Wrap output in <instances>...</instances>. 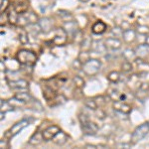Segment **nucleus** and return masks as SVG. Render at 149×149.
<instances>
[{"label": "nucleus", "instance_id": "31", "mask_svg": "<svg viewBox=\"0 0 149 149\" xmlns=\"http://www.w3.org/2000/svg\"><path fill=\"white\" fill-rule=\"evenodd\" d=\"M85 105L86 107H88V109L92 110H95L97 109V103L95 100H92V98H88V100H85Z\"/></svg>", "mask_w": 149, "mask_h": 149}, {"label": "nucleus", "instance_id": "16", "mask_svg": "<svg viewBox=\"0 0 149 149\" xmlns=\"http://www.w3.org/2000/svg\"><path fill=\"white\" fill-rule=\"evenodd\" d=\"M43 97H45L46 100L50 102V100H54V98L57 97V95H56V92H55L54 88L49 86H45V88H43Z\"/></svg>", "mask_w": 149, "mask_h": 149}, {"label": "nucleus", "instance_id": "4", "mask_svg": "<svg viewBox=\"0 0 149 149\" xmlns=\"http://www.w3.org/2000/svg\"><path fill=\"white\" fill-rule=\"evenodd\" d=\"M67 32L65 31L64 28H59L56 30V33H55V37L54 39H53V42H54L55 45H57V46H61V45H63L66 43L67 41Z\"/></svg>", "mask_w": 149, "mask_h": 149}, {"label": "nucleus", "instance_id": "48", "mask_svg": "<svg viewBox=\"0 0 149 149\" xmlns=\"http://www.w3.org/2000/svg\"><path fill=\"white\" fill-rule=\"evenodd\" d=\"M5 117V112L4 111H1V117H0V120H3V118Z\"/></svg>", "mask_w": 149, "mask_h": 149}, {"label": "nucleus", "instance_id": "17", "mask_svg": "<svg viewBox=\"0 0 149 149\" xmlns=\"http://www.w3.org/2000/svg\"><path fill=\"white\" fill-rule=\"evenodd\" d=\"M135 52L137 54V57L144 58L149 55V45L148 44H141L135 49Z\"/></svg>", "mask_w": 149, "mask_h": 149}, {"label": "nucleus", "instance_id": "41", "mask_svg": "<svg viewBox=\"0 0 149 149\" xmlns=\"http://www.w3.org/2000/svg\"><path fill=\"white\" fill-rule=\"evenodd\" d=\"M110 92H111V93H109V97L111 98L112 100H118L119 95H120V93H118V92H117L116 90H111Z\"/></svg>", "mask_w": 149, "mask_h": 149}, {"label": "nucleus", "instance_id": "39", "mask_svg": "<svg viewBox=\"0 0 149 149\" xmlns=\"http://www.w3.org/2000/svg\"><path fill=\"white\" fill-rule=\"evenodd\" d=\"M72 68H73L74 70H77V71H79V70L83 69V63H81V62L79 59L74 60V61L73 62V64H72Z\"/></svg>", "mask_w": 149, "mask_h": 149}, {"label": "nucleus", "instance_id": "15", "mask_svg": "<svg viewBox=\"0 0 149 149\" xmlns=\"http://www.w3.org/2000/svg\"><path fill=\"white\" fill-rule=\"evenodd\" d=\"M68 139H69V136L67 135V134L65 133L64 131L60 130L57 133V135L55 136L54 138H53V142H54L55 144H57V145L62 146V145H64V144L66 143L67 141H68Z\"/></svg>", "mask_w": 149, "mask_h": 149}, {"label": "nucleus", "instance_id": "49", "mask_svg": "<svg viewBox=\"0 0 149 149\" xmlns=\"http://www.w3.org/2000/svg\"><path fill=\"white\" fill-rule=\"evenodd\" d=\"M145 42H146V44H148V45H149V36H147V37H146Z\"/></svg>", "mask_w": 149, "mask_h": 149}, {"label": "nucleus", "instance_id": "33", "mask_svg": "<svg viewBox=\"0 0 149 149\" xmlns=\"http://www.w3.org/2000/svg\"><path fill=\"white\" fill-rule=\"evenodd\" d=\"M8 102L12 105V107H14V109H16V107H22L23 104H25V102H23L22 100H20L19 98H17L16 97H14L13 98L9 100Z\"/></svg>", "mask_w": 149, "mask_h": 149}, {"label": "nucleus", "instance_id": "9", "mask_svg": "<svg viewBox=\"0 0 149 149\" xmlns=\"http://www.w3.org/2000/svg\"><path fill=\"white\" fill-rule=\"evenodd\" d=\"M63 28L65 29V31L67 32V34L70 35V36H74L79 31L78 23H77L76 21H74V20L68 21V22H65Z\"/></svg>", "mask_w": 149, "mask_h": 149}, {"label": "nucleus", "instance_id": "43", "mask_svg": "<svg viewBox=\"0 0 149 149\" xmlns=\"http://www.w3.org/2000/svg\"><path fill=\"white\" fill-rule=\"evenodd\" d=\"M79 120H80L81 124H84V123H86V122H88V120H90V118H88L85 113L84 114L81 113L80 115H79Z\"/></svg>", "mask_w": 149, "mask_h": 149}, {"label": "nucleus", "instance_id": "42", "mask_svg": "<svg viewBox=\"0 0 149 149\" xmlns=\"http://www.w3.org/2000/svg\"><path fill=\"white\" fill-rule=\"evenodd\" d=\"M138 33L141 35H147L149 33V27L147 26H139L138 27Z\"/></svg>", "mask_w": 149, "mask_h": 149}, {"label": "nucleus", "instance_id": "45", "mask_svg": "<svg viewBox=\"0 0 149 149\" xmlns=\"http://www.w3.org/2000/svg\"><path fill=\"white\" fill-rule=\"evenodd\" d=\"M95 100H100V102H97V107H98V105H100V107H102V105L105 103L104 97H95Z\"/></svg>", "mask_w": 149, "mask_h": 149}, {"label": "nucleus", "instance_id": "13", "mask_svg": "<svg viewBox=\"0 0 149 149\" xmlns=\"http://www.w3.org/2000/svg\"><path fill=\"white\" fill-rule=\"evenodd\" d=\"M9 86H10V88H13V90H26L29 86V83L26 80L21 79V80L10 81Z\"/></svg>", "mask_w": 149, "mask_h": 149}, {"label": "nucleus", "instance_id": "29", "mask_svg": "<svg viewBox=\"0 0 149 149\" xmlns=\"http://www.w3.org/2000/svg\"><path fill=\"white\" fill-rule=\"evenodd\" d=\"M15 97H17V98H19L20 100H22L23 102H30L31 100V95H29L28 93H26V92H23V93H17L15 95Z\"/></svg>", "mask_w": 149, "mask_h": 149}, {"label": "nucleus", "instance_id": "50", "mask_svg": "<svg viewBox=\"0 0 149 149\" xmlns=\"http://www.w3.org/2000/svg\"><path fill=\"white\" fill-rule=\"evenodd\" d=\"M80 1H81V2H88V1H90V0H80Z\"/></svg>", "mask_w": 149, "mask_h": 149}, {"label": "nucleus", "instance_id": "5", "mask_svg": "<svg viewBox=\"0 0 149 149\" xmlns=\"http://www.w3.org/2000/svg\"><path fill=\"white\" fill-rule=\"evenodd\" d=\"M61 129L58 125H51L49 126L48 128H46L45 130L42 131L43 133V137H44V140L45 141H50V140H53V138L57 135V133L59 132Z\"/></svg>", "mask_w": 149, "mask_h": 149}, {"label": "nucleus", "instance_id": "26", "mask_svg": "<svg viewBox=\"0 0 149 149\" xmlns=\"http://www.w3.org/2000/svg\"><path fill=\"white\" fill-rule=\"evenodd\" d=\"M14 9L17 11L18 14H24L28 10V4L25 3V2H19L14 6Z\"/></svg>", "mask_w": 149, "mask_h": 149}, {"label": "nucleus", "instance_id": "14", "mask_svg": "<svg viewBox=\"0 0 149 149\" xmlns=\"http://www.w3.org/2000/svg\"><path fill=\"white\" fill-rule=\"evenodd\" d=\"M107 24L104 22H102V21L98 20L97 21L95 24L93 25L92 27V32L93 34H97V35H100V34H102V33L105 32V30H107Z\"/></svg>", "mask_w": 149, "mask_h": 149}, {"label": "nucleus", "instance_id": "25", "mask_svg": "<svg viewBox=\"0 0 149 149\" xmlns=\"http://www.w3.org/2000/svg\"><path fill=\"white\" fill-rule=\"evenodd\" d=\"M25 16L26 18H27L29 24H36L39 22V17H38V15L34 12H26L25 13Z\"/></svg>", "mask_w": 149, "mask_h": 149}, {"label": "nucleus", "instance_id": "22", "mask_svg": "<svg viewBox=\"0 0 149 149\" xmlns=\"http://www.w3.org/2000/svg\"><path fill=\"white\" fill-rule=\"evenodd\" d=\"M18 17H19V14L17 13V11H16L14 8L11 9V10L9 11L8 15H7L8 21L10 22V24H12V25H16V24H17Z\"/></svg>", "mask_w": 149, "mask_h": 149}, {"label": "nucleus", "instance_id": "10", "mask_svg": "<svg viewBox=\"0 0 149 149\" xmlns=\"http://www.w3.org/2000/svg\"><path fill=\"white\" fill-rule=\"evenodd\" d=\"M29 124H30V122H29V120H27V119H22V120L16 122V123L10 128L12 135L14 136V135H16V134H18L19 132L22 131L25 127H27Z\"/></svg>", "mask_w": 149, "mask_h": 149}, {"label": "nucleus", "instance_id": "28", "mask_svg": "<svg viewBox=\"0 0 149 149\" xmlns=\"http://www.w3.org/2000/svg\"><path fill=\"white\" fill-rule=\"evenodd\" d=\"M58 14H59V16L61 17L65 22H68V21H72L74 19L73 15H72L70 12L68 11H65V10H59L58 11Z\"/></svg>", "mask_w": 149, "mask_h": 149}, {"label": "nucleus", "instance_id": "34", "mask_svg": "<svg viewBox=\"0 0 149 149\" xmlns=\"http://www.w3.org/2000/svg\"><path fill=\"white\" fill-rule=\"evenodd\" d=\"M14 107H12V105L9 103V102L7 100V102H5V100H1V111H9V110H12Z\"/></svg>", "mask_w": 149, "mask_h": 149}, {"label": "nucleus", "instance_id": "8", "mask_svg": "<svg viewBox=\"0 0 149 149\" xmlns=\"http://www.w3.org/2000/svg\"><path fill=\"white\" fill-rule=\"evenodd\" d=\"M104 44L107 49L112 50V51H115V50H118L121 48V41L118 38H115V37L107 38L104 41Z\"/></svg>", "mask_w": 149, "mask_h": 149}, {"label": "nucleus", "instance_id": "27", "mask_svg": "<svg viewBox=\"0 0 149 149\" xmlns=\"http://www.w3.org/2000/svg\"><path fill=\"white\" fill-rule=\"evenodd\" d=\"M107 80L109 81H111V83H114V84L118 83L119 80H120V74L116 71L110 72V73L107 74Z\"/></svg>", "mask_w": 149, "mask_h": 149}, {"label": "nucleus", "instance_id": "2", "mask_svg": "<svg viewBox=\"0 0 149 149\" xmlns=\"http://www.w3.org/2000/svg\"><path fill=\"white\" fill-rule=\"evenodd\" d=\"M100 67H102V63H100V60L97 59H92L91 58L88 62H86L85 64L83 65V71L86 76H95L100 70Z\"/></svg>", "mask_w": 149, "mask_h": 149}, {"label": "nucleus", "instance_id": "19", "mask_svg": "<svg viewBox=\"0 0 149 149\" xmlns=\"http://www.w3.org/2000/svg\"><path fill=\"white\" fill-rule=\"evenodd\" d=\"M122 38L125 41L126 43H131L133 42L134 40L136 39V33L134 30L132 29H127V30L123 31V35H122Z\"/></svg>", "mask_w": 149, "mask_h": 149}, {"label": "nucleus", "instance_id": "1", "mask_svg": "<svg viewBox=\"0 0 149 149\" xmlns=\"http://www.w3.org/2000/svg\"><path fill=\"white\" fill-rule=\"evenodd\" d=\"M17 60L19 63L25 66H33L37 61V56L34 52L24 49L17 53Z\"/></svg>", "mask_w": 149, "mask_h": 149}, {"label": "nucleus", "instance_id": "36", "mask_svg": "<svg viewBox=\"0 0 149 149\" xmlns=\"http://www.w3.org/2000/svg\"><path fill=\"white\" fill-rule=\"evenodd\" d=\"M19 41H20V43H21V44H23V45L27 44V43L29 42L28 34L25 32V31L20 32V34H19Z\"/></svg>", "mask_w": 149, "mask_h": 149}, {"label": "nucleus", "instance_id": "32", "mask_svg": "<svg viewBox=\"0 0 149 149\" xmlns=\"http://www.w3.org/2000/svg\"><path fill=\"white\" fill-rule=\"evenodd\" d=\"M17 25L21 26V27H25V26H29L30 24H29L27 18H26L25 16V13L24 14H20L18 17V21H17Z\"/></svg>", "mask_w": 149, "mask_h": 149}, {"label": "nucleus", "instance_id": "23", "mask_svg": "<svg viewBox=\"0 0 149 149\" xmlns=\"http://www.w3.org/2000/svg\"><path fill=\"white\" fill-rule=\"evenodd\" d=\"M92 45H93V42L90 37L84 38V40L81 41V51H90V50L92 49Z\"/></svg>", "mask_w": 149, "mask_h": 149}, {"label": "nucleus", "instance_id": "11", "mask_svg": "<svg viewBox=\"0 0 149 149\" xmlns=\"http://www.w3.org/2000/svg\"><path fill=\"white\" fill-rule=\"evenodd\" d=\"M92 50L93 52L97 53V54L104 55V54H107V52L109 49L107 48L104 43L100 42V41H93V45H92Z\"/></svg>", "mask_w": 149, "mask_h": 149}, {"label": "nucleus", "instance_id": "47", "mask_svg": "<svg viewBox=\"0 0 149 149\" xmlns=\"http://www.w3.org/2000/svg\"><path fill=\"white\" fill-rule=\"evenodd\" d=\"M125 98H126L125 95H124V93H120V95H119V98H118V100H121V102H123V100H125Z\"/></svg>", "mask_w": 149, "mask_h": 149}, {"label": "nucleus", "instance_id": "38", "mask_svg": "<svg viewBox=\"0 0 149 149\" xmlns=\"http://www.w3.org/2000/svg\"><path fill=\"white\" fill-rule=\"evenodd\" d=\"M95 111V116H97L98 119H102H102H104L105 117H107V113H105L102 109H97Z\"/></svg>", "mask_w": 149, "mask_h": 149}, {"label": "nucleus", "instance_id": "46", "mask_svg": "<svg viewBox=\"0 0 149 149\" xmlns=\"http://www.w3.org/2000/svg\"><path fill=\"white\" fill-rule=\"evenodd\" d=\"M98 146L97 145H93V144H86L85 145V148H88V149H97Z\"/></svg>", "mask_w": 149, "mask_h": 149}, {"label": "nucleus", "instance_id": "24", "mask_svg": "<svg viewBox=\"0 0 149 149\" xmlns=\"http://www.w3.org/2000/svg\"><path fill=\"white\" fill-rule=\"evenodd\" d=\"M73 83H74V85L76 86V88H79V90L84 88H85V85H86L85 80H84V79L80 76H74L73 78Z\"/></svg>", "mask_w": 149, "mask_h": 149}, {"label": "nucleus", "instance_id": "6", "mask_svg": "<svg viewBox=\"0 0 149 149\" xmlns=\"http://www.w3.org/2000/svg\"><path fill=\"white\" fill-rule=\"evenodd\" d=\"M81 129H83L84 133L88 134V135H95V133L98 131V126L95 122H93L91 120H88V122L84 124H81Z\"/></svg>", "mask_w": 149, "mask_h": 149}, {"label": "nucleus", "instance_id": "30", "mask_svg": "<svg viewBox=\"0 0 149 149\" xmlns=\"http://www.w3.org/2000/svg\"><path fill=\"white\" fill-rule=\"evenodd\" d=\"M78 59L80 60V61L83 63V65L86 63V62H88V60L91 59V55H90V52L88 51H81L80 54H79V57Z\"/></svg>", "mask_w": 149, "mask_h": 149}, {"label": "nucleus", "instance_id": "40", "mask_svg": "<svg viewBox=\"0 0 149 149\" xmlns=\"http://www.w3.org/2000/svg\"><path fill=\"white\" fill-rule=\"evenodd\" d=\"M9 6V0H1V5H0V11L1 13H4L6 9Z\"/></svg>", "mask_w": 149, "mask_h": 149}, {"label": "nucleus", "instance_id": "18", "mask_svg": "<svg viewBox=\"0 0 149 149\" xmlns=\"http://www.w3.org/2000/svg\"><path fill=\"white\" fill-rule=\"evenodd\" d=\"M43 140H44V137H43L42 132H36V133L33 134V135L31 136V138L29 139V144L33 146H36L42 143Z\"/></svg>", "mask_w": 149, "mask_h": 149}, {"label": "nucleus", "instance_id": "35", "mask_svg": "<svg viewBox=\"0 0 149 149\" xmlns=\"http://www.w3.org/2000/svg\"><path fill=\"white\" fill-rule=\"evenodd\" d=\"M123 31L124 30L121 27H114L111 30V33H112V35H113V37L119 38V37H122V35H123Z\"/></svg>", "mask_w": 149, "mask_h": 149}, {"label": "nucleus", "instance_id": "12", "mask_svg": "<svg viewBox=\"0 0 149 149\" xmlns=\"http://www.w3.org/2000/svg\"><path fill=\"white\" fill-rule=\"evenodd\" d=\"M39 25L41 27V30H42V32L44 33H49L50 31L52 30V27H53V23L51 21V19L48 18V17H44L42 19H40L39 20Z\"/></svg>", "mask_w": 149, "mask_h": 149}, {"label": "nucleus", "instance_id": "7", "mask_svg": "<svg viewBox=\"0 0 149 149\" xmlns=\"http://www.w3.org/2000/svg\"><path fill=\"white\" fill-rule=\"evenodd\" d=\"M113 109L116 110V111H119L123 114H128L131 112V107L127 103L121 102V100H114L113 102Z\"/></svg>", "mask_w": 149, "mask_h": 149}, {"label": "nucleus", "instance_id": "37", "mask_svg": "<svg viewBox=\"0 0 149 149\" xmlns=\"http://www.w3.org/2000/svg\"><path fill=\"white\" fill-rule=\"evenodd\" d=\"M121 69H122V71H123L124 73H129V72H131V70H132V65H131L130 62L126 61L125 63L122 64Z\"/></svg>", "mask_w": 149, "mask_h": 149}, {"label": "nucleus", "instance_id": "21", "mask_svg": "<svg viewBox=\"0 0 149 149\" xmlns=\"http://www.w3.org/2000/svg\"><path fill=\"white\" fill-rule=\"evenodd\" d=\"M128 86H130L131 88H133V90H136L137 91L139 88H140L141 84L140 81H139V78L136 74H133V76H131L130 78L128 79Z\"/></svg>", "mask_w": 149, "mask_h": 149}, {"label": "nucleus", "instance_id": "44", "mask_svg": "<svg viewBox=\"0 0 149 149\" xmlns=\"http://www.w3.org/2000/svg\"><path fill=\"white\" fill-rule=\"evenodd\" d=\"M0 147H1V149L9 148L8 140H7V139H1V140H0Z\"/></svg>", "mask_w": 149, "mask_h": 149}, {"label": "nucleus", "instance_id": "3", "mask_svg": "<svg viewBox=\"0 0 149 149\" xmlns=\"http://www.w3.org/2000/svg\"><path fill=\"white\" fill-rule=\"evenodd\" d=\"M149 132V122H143L135 128L131 135V144L138 143L141 139H143Z\"/></svg>", "mask_w": 149, "mask_h": 149}, {"label": "nucleus", "instance_id": "20", "mask_svg": "<svg viewBox=\"0 0 149 149\" xmlns=\"http://www.w3.org/2000/svg\"><path fill=\"white\" fill-rule=\"evenodd\" d=\"M123 57L126 61L132 62V61H135V60L137 59V54H136L135 50L126 49V50H124V52H123Z\"/></svg>", "mask_w": 149, "mask_h": 149}]
</instances>
